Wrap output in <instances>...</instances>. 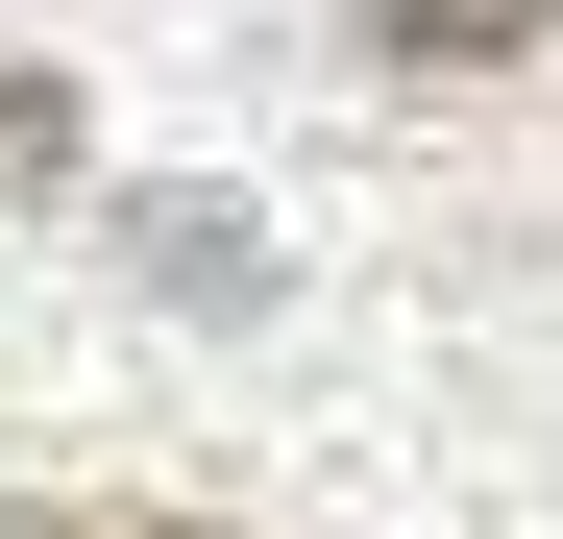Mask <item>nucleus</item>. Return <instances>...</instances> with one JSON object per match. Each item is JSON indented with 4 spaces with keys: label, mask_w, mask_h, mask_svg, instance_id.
<instances>
[{
    "label": "nucleus",
    "mask_w": 563,
    "mask_h": 539,
    "mask_svg": "<svg viewBox=\"0 0 563 539\" xmlns=\"http://www.w3.org/2000/svg\"><path fill=\"white\" fill-rule=\"evenodd\" d=\"M49 172H74V74H25V50H0V197H49Z\"/></svg>",
    "instance_id": "f03ea898"
},
{
    "label": "nucleus",
    "mask_w": 563,
    "mask_h": 539,
    "mask_svg": "<svg viewBox=\"0 0 563 539\" xmlns=\"http://www.w3.org/2000/svg\"><path fill=\"white\" fill-rule=\"evenodd\" d=\"M539 25H563V0H367L393 74H490V50H539Z\"/></svg>",
    "instance_id": "f257e3e1"
},
{
    "label": "nucleus",
    "mask_w": 563,
    "mask_h": 539,
    "mask_svg": "<svg viewBox=\"0 0 563 539\" xmlns=\"http://www.w3.org/2000/svg\"><path fill=\"white\" fill-rule=\"evenodd\" d=\"M0 539H172V515H25V491H0Z\"/></svg>",
    "instance_id": "7ed1b4c3"
}]
</instances>
